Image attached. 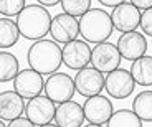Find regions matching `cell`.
Instances as JSON below:
<instances>
[{
	"label": "cell",
	"mask_w": 152,
	"mask_h": 127,
	"mask_svg": "<svg viewBox=\"0 0 152 127\" xmlns=\"http://www.w3.org/2000/svg\"><path fill=\"white\" fill-rule=\"evenodd\" d=\"M25 97L20 96L18 92L13 91H2L0 94V119L4 120H13L25 112L27 104L23 102Z\"/></svg>",
	"instance_id": "obj_16"
},
{
	"label": "cell",
	"mask_w": 152,
	"mask_h": 127,
	"mask_svg": "<svg viewBox=\"0 0 152 127\" xmlns=\"http://www.w3.org/2000/svg\"><path fill=\"white\" fill-rule=\"evenodd\" d=\"M61 8L65 13L81 17L91 8V0H61Z\"/></svg>",
	"instance_id": "obj_22"
},
{
	"label": "cell",
	"mask_w": 152,
	"mask_h": 127,
	"mask_svg": "<svg viewBox=\"0 0 152 127\" xmlns=\"http://www.w3.org/2000/svg\"><path fill=\"white\" fill-rule=\"evenodd\" d=\"M134 88H136V79H134L131 71L118 68L111 73H107L104 89H106V92H109L111 97L126 99L134 92Z\"/></svg>",
	"instance_id": "obj_5"
},
{
	"label": "cell",
	"mask_w": 152,
	"mask_h": 127,
	"mask_svg": "<svg viewBox=\"0 0 152 127\" xmlns=\"http://www.w3.org/2000/svg\"><path fill=\"white\" fill-rule=\"evenodd\" d=\"M30 126H33V122L28 117H17V119L8 122V127H30Z\"/></svg>",
	"instance_id": "obj_25"
},
{
	"label": "cell",
	"mask_w": 152,
	"mask_h": 127,
	"mask_svg": "<svg viewBox=\"0 0 152 127\" xmlns=\"http://www.w3.org/2000/svg\"><path fill=\"white\" fill-rule=\"evenodd\" d=\"M13 89L25 99H31L35 96H40V92L45 89L43 74L38 73L33 68L22 69L15 76V79H13Z\"/></svg>",
	"instance_id": "obj_10"
},
{
	"label": "cell",
	"mask_w": 152,
	"mask_h": 127,
	"mask_svg": "<svg viewBox=\"0 0 152 127\" xmlns=\"http://www.w3.org/2000/svg\"><path fill=\"white\" fill-rule=\"evenodd\" d=\"M86 119L84 115V109L81 104L76 101L69 99L65 102H60L56 106V112H55V122L60 127H81Z\"/></svg>",
	"instance_id": "obj_15"
},
{
	"label": "cell",
	"mask_w": 152,
	"mask_h": 127,
	"mask_svg": "<svg viewBox=\"0 0 152 127\" xmlns=\"http://www.w3.org/2000/svg\"><path fill=\"white\" fill-rule=\"evenodd\" d=\"M25 7V0H0L2 17H18V13Z\"/></svg>",
	"instance_id": "obj_23"
},
{
	"label": "cell",
	"mask_w": 152,
	"mask_h": 127,
	"mask_svg": "<svg viewBox=\"0 0 152 127\" xmlns=\"http://www.w3.org/2000/svg\"><path fill=\"white\" fill-rule=\"evenodd\" d=\"M114 30L113 18L103 8H89L80 18V35L89 43L106 41Z\"/></svg>",
	"instance_id": "obj_2"
},
{
	"label": "cell",
	"mask_w": 152,
	"mask_h": 127,
	"mask_svg": "<svg viewBox=\"0 0 152 127\" xmlns=\"http://www.w3.org/2000/svg\"><path fill=\"white\" fill-rule=\"evenodd\" d=\"M132 111L142 122H152V91H141L132 101Z\"/></svg>",
	"instance_id": "obj_21"
},
{
	"label": "cell",
	"mask_w": 152,
	"mask_h": 127,
	"mask_svg": "<svg viewBox=\"0 0 152 127\" xmlns=\"http://www.w3.org/2000/svg\"><path fill=\"white\" fill-rule=\"evenodd\" d=\"M91 53L93 50L89 48L86 41L83 40H73V41L65 43L63 48V63L69 69H81L91 63Z\"/></svg>",
	"instance_id": "obj_12"
},
{
	"label": "cell",
	"mask_w": 152,
	"mask_h": 127,
	"mask_svg": "<svg viewBox=\"0 0 152 127\" xmlns=\"http://www.w3.org/2000/svg\"><path fill=\"white\" fill-rule=\"evenodd\" d=\"M131 4H134L139 10H147L152 7V0H131Z\"/></svg>",
	"instance_id": "obj_26"
},
{
	"label": "cell",
	"mask_w": 152,
	"mask_h": 127,
	"mask_svg": "<svg viewBox=\"0 0 152 127\" xmlns=\"http://www.w3.org/2000/svg\"><path fill=\"white\" fill-rule=\"evenodd\" d=\"M141 28L145 35L152 36V7L141 13Z\"/></svg>",
	"instance_id": "obj_24"
},
{
	"label": "cell",
	"mask_w": 152,
	"mask_h": 127,
	"mask_svg": "<svg viewBox=\"0 0 152 127\" xmlns=\"http://www.w3.org/2000/svg\"><path fill=\"white\" fill-rule=\"evenodd\" d=\"M20 28L13 20L8 17H2L0 20V48L7 50L10 46H13L20 38Z\"/></svg>",
	"instance_id": "obj_18"
},
{
	"label": "cell",
	"mask_w": 152,
	"mask_h": 127,
	"mask_svg": "<svg viewBox=\"0 0 152 127\" xmlns=\"http://www.w3.org/2000/svg\"><path fill=\"white\" fill-rule=\"evenodd\" d=\"M45 94L53 99L55 102H65V101L73 99L76 92L75 78H71L66 73H53L48 74V79L45 81Z\"/></svg>",
	"instance_id": "obj_4"
},
{
	"label": "cell",
	"mask_w": 152,
	"mask_h": 127,
	"mask_svg": "<svg viewBox=\"0 0 152 127\" xmlns=\"http://www.w3.org/2000/svg\"><path fill=\"white\" fill-rule=\"evenodd\" d=\"M104 83H106V78L94 66H84L78 69V74L75 76L76 92L83 97H91L99 94L104 89Z\"/></svg>",
	"instance_id": "obj_6"
},
{
	"label": "cell",
	"mask_w": 152,
	"mask_h": 127,
	"mask_svg": "<svg viewBox=\"0 0 152 127\" xmlns=\"http://www.w3.org/2000/svg\"><path fill=\"white\" fill-rule=\"evenodd\" d=\"M51 20L43 5H27L17 17V25L27 40H42L51 28Z\"/></svg>",
	"instance_id": "obj_3"
},
{
	"label": "cell",
	"mask_w": 152,
	"mask_h": 127,
	"mask_svg": "<svg viewBox=\"0 0 152 127\" xmlns=\"http://www.w3.org/2000/svg\"><path fill=\"white\" fill-rule=\"evenodd\" d=\"M114 28L121 33L134 31L137 27H141V12L131 2H122L121 5L113 8L111 13Z\"/></svg>",
	"instance_id": "obj_11"
},
{
	"label": "cell",
	"mask_w": 152,
	"mask_h": 127,
	"mask_svg": "<svg viewBox=\"0 0 152 127\" xmlns=\"http://www.w3.org/2000/svg\"><path fill=\"white\" fill-rule=\"evenodd\" d=\"M119 53L127 61H136L137 58H141L147 51V40L139 31H127L122 33L118 40Z\"/></svg>",
	"instance_id": "obj_14"
},
{
	"label": "cell",
	"mask_w": 152,
	"mask_h": 127,
	"mask_svg": "<svg viewBox=\"0 0 152 127\" xmlns=\"http://www.w3.org/2000/svg\"><path fill=\"white\" fill-rule=\"evenodd\" d=\"M50 33H51V38L58 43L73 41L80 35V22L69 13H60L51 20Z\"/></svg>",
	"instance_id": "obj_13"
},
{
	"label": "cell",
	"mask_w": 152,
	"mask_h": 127,
	"mask_svg": "<svg viewBox=\"0 0 152 127\" xmlns=\"http://www.w3.org/2000/svg\"><path fill=\"white\" fill-rule=\"evenodd\" d=\"M83 109L88 124H91V126H106V122L114 112L113 102L109 101V97L101 96V94L86 97Z\"/></svg>",
	"instance_id": "obj_9"
},
{
	"label": "cell",
	"mask_w": 152,
	"mask_h": 127,
	"mask_svg": "<svg viewBox=\"0 0 152 127\" xmlns=\"http://www.w3.org/2000/svg\"><path fill=\"white\" fill-rule=\"evenodd\" d=\"M20 63L12 53L7 51H0V81L2 83H8L13 81L15 76L20 73Z\"/></svg>",
	"instance_id": "obj_20"
},
{
	"label": "cell",
	"mask_w": 152,
	"mask_h": 127,
	"mask_svg": "<svg viewBox=\"0 0 152 127\" xmlns=\"http://www.w3.org/2000/svg\"><path fill=\"white\" fill-rule=\"evenodd\" d=\"M121 53H119L118 45L113 43H98L93 48L91 53V66H94L96 69H99L101 73H111L114 69H118L121 65Z\"/></svg>",
	"instance_id": "obj_8"
},
{
	"label": "cell",
	"mask_w": 152,
	"mask_h": 127,
	"mask_svg": "<svg viewBox=\"0 0 152 127\" xmlns=\"http://www.w3.org/2000/svg\"><path fill=\"white\" fill-rule=\"evenodd\" d=\"M101 5H104V7H118V5H121L122 2H126V0H98Z\"/></svg>",
	"instance_id": "obj_27"
},
{
	"label": "cell",
	"mask_w": 152,
	"mask_h": 127,
	"mask_svg": "<svg viewBox=\"0 0 152 127\" xmlns=\"http://www.w3.org/2000/svg\"><path fill=\"white\" fill-rule=\"evenodd\" d=\"M27 61L30 68L42 74H53L63 63V50L55 40H37L28 48Z\"/></svg>",
	"instance_id": "obj_1"
},
{
	"label": "cell",
	"mask_w": 152,
	"mask_h": 127,
	"mask_svg": "<svg viewBox=\"0 0 152 127\" xmlns=\"http://www.w3.org/2000/svg\"><path fill=\"white\" fill-rule=\"evenodd\" d=\"M38 4L43 7H55L56 4H61V0H38Z\"/></svg>",
	"instance_id": "obj_28"
},
{
	"label": "cell",
	"mask_w": 152,
	"mask_h": 127,
	"mask_svg": "<svg viewBox=\"0 0 152 127\" xmlns=\"http://www.w3.org/2000/svg\"><path fill=\"white\" fill-rule=\"evenodd\" d=\"M136 84L139 86H151L152 84V56H141L136 61H132L131 66Z\"/></svg>",
	"instance_id": "obj_17"
},
{
	"label": "cell",
	"mask_w": 152,
	"mask_h": 127,
	"mask_svg": "<svg viewBox=\"0 0 152 127\" xmlns=\"http://www.w3.org/2000/svg\"><path fill=\"white\" fill-rule=\"evenodd\" d=\"M106 126H109V127H141L142 119L134 111L119 109V111L113 112V115L109 117Z\"/></svg>",
	"instance_id": "obj_19"
},
{
	"label": "cell",
	"mask_w": 152,
	"mask_h": 127,
	"mask_svg": "<svg viewBox=\"0 0 152 127\" xmlns=\"http://www.w3.org/2000/svg\"><path fill=\"white\" fill-rule=\"evenodd\" d=\"M55 101L50 99L48 96H35L31 99H28L25 112L27 117L33 122V126H48L50 122H53L55 112H56V106Z\"/></svg>",
	"instance_id": "obj_7"
}]
</instances>
